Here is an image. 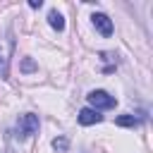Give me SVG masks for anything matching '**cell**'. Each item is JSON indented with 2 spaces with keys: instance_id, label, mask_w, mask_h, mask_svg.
Listing matches in <instances>:
<instances>
[{
  "instance_id": "6da1fadb",
  "label": "cell",
  "mask_w": 153,
  "mask_h": 153,
  "mask_svg": "<svg viewBox=\"0 0 153 153\" xmlns=\"http://www.w3.org/2000/svg\"><path fill=\"white\" fill-rule=\"evenodd\" d=\"M12 48H14V38L7 33V36H0V76L5 79L7 72H10V57H12Z\"/></svg>"
},
{
  "instance_id": "7a4b0ae2",
  "label": "cell",
  "mask_w": 153,
  "mask_h": 153,
  "mask_svg": "<svg viewBox=\"0 0 153 153\" xmlns=\"http://www.w3.org/2000/svg\"><path fill=\"white\" fill-rule=\"evenodd\" d=\"M86 98L91 103V110H108V108H115V103H117L115 96H110L108 91H100V88L98 91H91Z\"/></svg>"
},
{
  "instance_id": "3957f363",
  "label": "cell",
  "mask_w": 153,
  "mask_h": 153,
  "mask_svg": "<svg viewBox=\"0 0 153 153\" xmlns=\"http://www.w3.org/2000/svg\"><path fill=\"white\" fill-rule=\"evenodd\" d=\"M36 131H38V117H36V115L26 112V115H22V117L17 120V136H19V139H26V136H31V134H36Z\"/></svg>"
},
{
  "instance_id": "277c9868",
  "label": "cell",
  "mask_w": 153,
  "mask_h": 153,
  "mask_svg": "<svg viewBox=\"0 0 153 153\" xmlns=\"http://www.w3.org/2000/svg\"><path fill=\"white\" fill-rule=\"evenodd\" d=\"M93 26L103 33V36H112V22H110V17L108 14H103V12H96L93 17Z\"/></svg>"
},
{
  "instance_id": "5b68a950",
  "label": "cell",
  "mask_w": 153,
  "mask_h": 153,
  "mask_svg": "<svg viewBox=\"0 0 153 153\" xmlns=\"http://www.w3.org/2000/svg\"><path fill=\"white\" fill-rule=\"evenodd\" d=\"M100 120H103V115H98V110H91V108L79 110V124H84V127L96 124V122H100Z\"/></svg>"
},
{
  "instance_id": "8992f818",
  "label": "cell",
  "mask_w": 153,
  "mask_h": 153,
  "mask_svg": "<svg viewBox=\"0 0 153 153\" xmlns=\"http://www.w3.org/2000/svg\"><path fill=\"white\" fill-rule=\"evenodd\" d=\"M48 22H50V26L57 29V31L65 29V19H62V14H60L57 10H50V12H48Z\"/></svg>"
},
{
  "instance_id": "52a82bcc",
  "label": "cell",
  "mask_w": 153,
  "mask_h": 153,
  "mask_svg": "<svg viewBox=\"0 0 153 153\" xmlns=\"http://www.w3.org/2000/svg\"><path fill=\"white\" fill-rule=\"evenodd\" d=\"M139 122H141V120H139V117H134V115H120V117L115 120V124H117V127H136Z\"/></svg>"
},
{
  "instance_id": "ba28073f",
  "label": "cell",
  "mask_w": 153,
  "mask_h": 153,
  "mask_svg": "<svg viewBox=\"0 0 153 153\" xmlns=\"http://www.w3.org/2000/svg\"><path fill=\"white\" fill-rule=\"evenodd\" d=\"M53 148H55L57 153H67V148H69L67 136H57V139H53Z\"/></svg>"
},
{
  "instance_id": "9c48e42d",
  "label": "cell",
  "mask_w": 153,
  "mask_h": 153,
  "mask_svg": "<svg viewBox=\"0 0 153 153\" xmlns=\"http://www.w3.org/2000/svg\"><path fill=\"white\" fill-rule=\"evenodd\" d=\"M19 69H22L24 74H29V72H36V69H38V65H36L31 57H24V60H22V65H19Z\"/></svg>"
},
{
  "instance_id": "30bf717a",
  "label": "cell",
  "mask_w": 153,
  "mask_h": 153,
  "mask_svg": "<svg viewBox=\"0 0 153 153\" xmlns=\"http://www.w3.org/2000/svg\"><path fill=\"white\" fill-rule=\"evenodd\" d=\"M41 5H43V2H41V0H29V7H33V10H38V7H41Z\"/></svg>"
}]
</instances>
